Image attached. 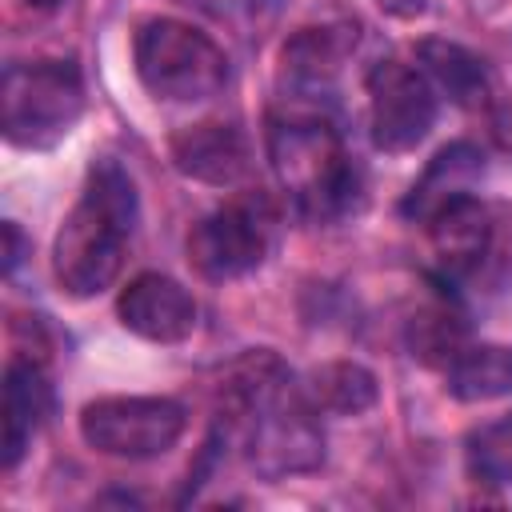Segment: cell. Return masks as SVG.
<instances>
[{
  "label": "cell",
  "mask_w": 512,
  "mask_h": 512,
  "mask_svg": "<svg viewBox=\"0 0 512 512\" xmlns=\"http://www.w3.org/2000/svg\"><path fill=\"white\" fill-rule=\"evenodd\" d=\"M232 408L244 436V456L264 480L312 472L324 460V432L304 384H292L284 364L268 352L248 356L232 376Z\"/></svg>",
  "instance_id": "cell-1"
},
{
  "label": "cell",
  "mask_w": 512,
  "mask_h": 512,
  "mask_svg": "<svg viewBox=\"0 0 512 512\" xmlns=\"http://www.w3.org/2000/svg\"><path fill=\"white\" fill-rule=\"evenodd\" d=\"M136 224V188L116 160L92 164L80 200L64 216L52 244V272L68 296L104 292L124 264Z\"/></svg>",
  "instance_id": "cell-2"
},
{
  "label": "cell",
  "mask_w": 512,
  "mask_h": 512,
  "mask_svg": "<svg viewBox=\"0 0 512 512\" xmlns=\"http://www.w3.org/2000/svg\"><path fill=\"white\" fill-rule=\"evenodd\" d=\"M272 168L308 220H336L360 200V168L352 164L340 132L308 112L276 120L268 132Z\"/></svg>",
  "instance_id": "cell-3"
},
{
  "label": "cell",
  "mask_w": 512,
  "mask_h": 512,
  "mask_svg": "<svg viewBox=\"0 0 512 512\" xmlns=\"http://www.w3.org/2000/svg\"><path fill=\"white\" fill-rule=\"evenodd\" d=\"M84 116V80L72 60L8 64L0 80V128L16 148H52Z\"/></svg>",
  "instance_id": "cell-4"
},
{
  "label": "cell",
  "mask_w": 512,
  "mask_h": 512,
  "mask_svg": "<svg viewBox=\"0 0 512 512\" xmlns=\"http://www.w3.org/2000/svg\"><path fill=\"white\" fill-rule=\"evenodd\" d=\"M132 60L140 84L156 100H176V104H196L216 96L228 84V56L224 48L172 16H152L136 28L132 40Z\"/></svg>",
  "instance_id": "cell-5"
},
{
  "label": "cell",
  "mask_w": 512,
  "mask_h": 512,
  "mask_svg": "<svg viewBox=\"0 0 512 512\" xmlns=\"http://www.w3.org/2000/svg\"><path fill=\"white\" fill-rule=\"evenodd\" d=\"M184 408L168 396H100L80 412V436L92 452L116 460H152L184 436Z\"/></svg>",
  "instance_id": "cell-6"
},
{
  "label": "cell",
  "mask_w": 512,
  "mask_h": 512,
  "mask_svg": "<svg viewBox=\"0 0 512 512\" xmlns=\"http://www.w3.org/2000/svg\"><path fill=\"white\" fill-rule=\"evenodd\" d=\"M276 244V212L264 196H240L208 212L188 232V260L204 280H240L256 272Z\"/></svg>",
  "instance_id": "cell-7"
},
{
  "label": "cell",
  "mask_w": 512,
  "mask_h": 512,
  "mask_svg": "<svg viewBox=\"0 0 512 512\" xmlns=\"http://www.w3.org/2000/svg\"><path fill=\"white\" fill-rule=\"evenodd\" d=\"M440 92L416 64L384 60L368 76V132L380 152H412L436 124Z\"/></svg>",
  "instance_id": "cell-8"
},
{
  "label": "cell",
  "mask_w": 512,
  "mask_h": 512,
  "mask_svg": "<svg viewBox=\"0 0 512 512\" xmlns=\"http://www.w3.org/2000/svg\"><path fill=\"white\" fill-rule=\"evenodd\" d=\"M116 316L132 336L152 340V344H180L196 332L192 292L164 272L132 276L116 300Z\"/></svg>",
  "instance_id": "cell-9"
},
{
  "label": "cell",
  "mask_w": 512,
  "mask_h": 512,
  "mask_svg": "<svg viewBox=\"0 0 512 512\" xmlns=\"http://www.w3.org/2000/svg\"><path fill=\"white\" fill-rule=\"evenodd\" d=\"M172 164L200 180V184H216V188H232L248 176L252 168V148L248 136L236 124H192L184 132L172 136Z\"/></svg>",
  "instance_id": "cell-10"
},
{
  "label": "cell",
  "mask_w": 512,
  "mask_h": 512,
  "mask_svg": "<svg viewBox=\"0 0 512 512\" xmlns=\"http://www.w3.org/2000/svg\"><path fill=\"white\" fill-rule=\"evenodd\" d=\"M428 228H432V248H436L440 272L448 280L472 276L484 264L488 248H492V220H488V208L476 196L452 200L448 208H440L428 220Z\"/></svg>",
  "instance_id": "cell-11"
},
{
  "label": "cell",
  "mask_w": 512,
  "mask_h": 512,
  "mask_svg": "<svg viewBox=\"0 0 512 512\" xmlns=\"http://www.w3.org/2000/svg\"><path fill=\"white\" fill-rule=\"evenodd\" d=\"M480 172H484V152L476 144H464V140L460 144H448V148H440L432 156V164L424 168V176L408 188L400 212L408 220H424L428 224L452 200L472 196V184L480 180Z\"/></svg>",
  "instance_id": "cell-12"
},
{
  "label": "cell",
  "mask_w": 512,
  "mask_h": 512,
  "mask_svg": "<svg viewBox=\"0 0 512 512\" xmlns=\"http://www.w3.org/2000/svg\"><path fill=\"white\" fill-rule=\"evenodd\" d=\"M48 404H52V392H48L44 372L28 360H12L4 372V440H0L4 472H12L20 456L28 452L36 428L48 416Z\"/></svg>",
  "instance_id": "cell-13"
},
{
  "label": "cell",
  "mask_w": 512,
  "mask_h": 512,
  "mask_svg": "<svg viewBox=\"0 0 512 512\" xmlns=\"http://www.w3.org/2000/svg\"><path fill=\"white\" fill-rule=\"evenodd\" d=\"M448 392L464 404L512 396V348L508 344H472L448 360Z\"/></svg>",
  "instance_id": "cell-14"
},
{
  "label": "cell",
  "mask_w": 512,
  "mask_h": 512,
  "mask_svg": "<svg viewBox=\"0 0 512 512\" xmlns=\"http://www.w3.org/2000/svg\"><path fill=\"white\" fill-rule=\"evenodd\" d=\"M304 396L312 400L316 412H332V416H360L376 404L380 388L376 376L364 364L352 360H332L312 368V376L304 380Z\"/></svg>",
  "instance_id": "cell-15"
},
{
  "label": "cell",
  "mask_w": 512,
  "mask_h": 512,
  "mask_svg": "<svg viewBox=\"0 0 512 512\" xmlns=\"http://www.w3.org/2000/svg\"><path fill=\"white\" fill-rule=\"evenodd\" d=\"M416 56H420L424 76L436 84V92H448V100H456V104H480L484 100V88H488L484 64L468 48L448 44V40H424L416 48Z\"/></svg>",
  "instance_id": "cell-16"
},
{
  "label": "cell",
  "mask_w": 512,
  "mask_h": 512,
  "mask_svg": "<svg viewBox=\"0 0 512 512\" xmlns=\"http://www.w3.org/2000/svg\"><path fill=\"white\" fill-rule=\"evenodd\" d=\"M464 456H468V472L492 488H504L512 484V416H496L488 424H480L468 444H464Z\"/></svg>",
  "instance_id": "cell-17"
},
{
  "label": "cell",
  "mask_w": 512,
  "mask_h": 512,
  "mask_svg": "<svg viewBox=\"0 0 512 512\" xmlns=\"http://www.w3.org/2000/svg\"><path fill=\"white\" fill-rule=\"evenodd\" d=\"M4 240H8V252H4V268L12 272V268L20 264V248H24V240H20V228H16L12 220L4 224Z\"/></svg>",
  "instance_id": "cell-18"
},
{
  "label": "cell",
  "mask_w": 512,
  "mask_h": 512,
  "mask_svg": "<svg viewBox=\"0 0 512 512\" xmlns=\"http://www.w3.org/2000/svg\"><path fill=\"white\" fill-rule=\"evenodd\" d=\"M380 8L392 16H420L428 8V0H380Z\"/></svg>",
  "instance_id": "cell-19"
},
{
  "label": "cell",
  "mask_w": 512,
  "mask_h": 512,
  "mask_svg": "<svg viewBox=\"0 0 512 512\" xmlns=\"http://www.w3.org/2000/svg\"><path fill=\"white\" fill-rule=\"evenodd\" d=\"M28 4H36V8H56L60 0H28Z\"/></svg>",
  "instance_id": "cell-20"
}]
</instances>
